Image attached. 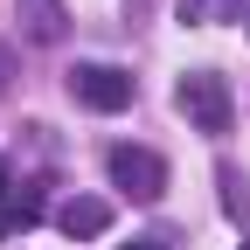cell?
<instances>
[{"label":"cell","mask_w":250,"mask_h":250,"mask_svg":"<svg viewBox=\"0 0 250 250\" xmlns=\"http://www.w3.org/2000/svg\"><path fill=\"white\" fill-rule=\"evenodd\" d=\"M174 111L195 125V132H208V139H223L229 125H236V98H229V83L215 77V70H188L174 83Z\"/></svg>","instance_id":"1"},{"label":"cell","mask_w":250,"mask_h":250,"mask_svg":"<svg viewBox=\"0 0 250 250\" xmlns=\"http://www.w3.org/2000/svg\"><path fill=\"white\" fill-rule=\"evenodd\" d=\"M70 98L83 104V111H125L139 98V83H132V70H118V62H77L70 70Z\"/></svg>","instance_id":"2"},{"label":"cell","mask_w":250,"mask_h":250,"mask_svg":"<svg viewBox=\"0 0 250 250\" xmlns=\"http://www.w3.org/2000/svg\"><path fill=\"white\" fill-rule=\"evenodd\" d=\"M104 167H111V188H125L132 202H160L167 195V160L153 146H111Z\"/></svg>","instance_id":"3"},{"label":"cell","mask_w":250,"mask_h":250,"mask_svg":"<svg viewBox=\"0 0 250 250\" xmlns=\"http://www.w3.org/2000/svg\"><path fill=\"white\" fill-rule=\"evenodd\" d=\"M14 14H21L28 42H62L70 35V7H62V0H14Z\"/></svg>","instance_id":"4"},{"label":"cell","mask_w":250,"mask_h":250,"mask_svg":"<svg viewBox=\"0 0 250 250\" xmlns=\"http://www.w3.org/2000/svg\"><path fill=\"white\" fill-rule=\"evenodd\" d=\"M56 229L62 236H104L111 229V202H98V195H70L56 208Z\"/></svg>","instance_id":"5"},{"label":"cell","mask_w":250,"mask_h":250,"mask_svg":"<svg viewBox=\"0 0 250 250\" xmlns=\"http://www.w3.org/2000/svg\"><path fill=\"white\" fill-rule=\"evenodd\" d=\"M35 223H42V188H28V181L0 188V236H21Z\"/></svg>","instance_id":"6"},{"label":"cell","mask_w":250,"mask_h":250,"mask_svg":"<svg viewBox=\"0 0 250 250\" xmlns=\"http://www.w3.org/2000/svg\"><path fill=\"white\" fill-rule=\"evenodd\" d=\"M236 14H243V0H181V21H202V28L236 21Z\"/></svg>","instance_id":"7"},{"label":"cell","mask_w":250,"mask_h":250,"mask_svg":"<svg viewBox=\"0 0 250 250\" xmlns=\"http://www.w3.org/2000/svg\"><path fill=\"white\" fill-rule=\"evenodd\" d=\"M215 188H223V208L236 215V223H243V215H250V195H243V174L223 160V167H215Z\"/></svg>","instance_id":"8"},{"label":"cell","mask_w":250,"mask_h":250,"mask_svg":"<svg viewBox=\"0 0 250 250\" xmlns=\"http://www.w3.org/2000/svg\"><path fill=\"white\" fill-rule=\"evenodd\" d=\"M118 250H167V236H132V243H118Z\"/></svg>","instance_id":"9"},{"label":"cell","mask_w":250,"mask_h":250,"mask_svg":"<svg viewBox=\"0 0 250 250\" xmlns=\"http://www.w3.org/2000/svg\"><path fill=\"white\" fill-rule=\"evenodd\" d=\"M7 77H14V49L0 42V90H7Z\"/></svg>","instance_id":"10"},{"label":"cell","mask_w":250,"mask_h":250,"mask_svg":"<svg viewBox=\"0 0 250 250\" xmlns=\"http://www.w3.org/2000/svg\"><path fill=\"white\" fill-rule=\"evenodd\" d=\"M243 250H250V243H243Z\"/></svg>","instance_id":"11"},{"label":"cell","mask_w":250,"mask_h":250,"mask_svg":"<svg viewBox=\"0 0 250 250\" xmlns=\"http://www.w3.org/2000/svg\"><path fill=\"white\" fill-rule=\"evenodd\" d=\"M243 21H250V14H243Z\"/></svg>","instance_id":"12"}]
</instances>
